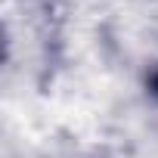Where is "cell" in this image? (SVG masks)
<instances>
[{
  "instance_id": "6da1fadb",
  "label": "cell",
  "mask_w": 158,
  "mask_h": 158,
  "mask_svg": "<svg viewBox=\"0 0 158 158\" xmlns=\"http://www.w3.org/2000/svg\"><path fill=\"white\" fill-rule=\"evenodd\" d=\"M152 87H155V93H158V77H155V81H152Z\"/></svg>"
}]
</instances>
